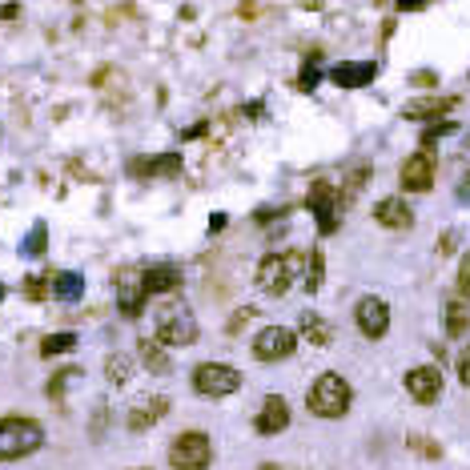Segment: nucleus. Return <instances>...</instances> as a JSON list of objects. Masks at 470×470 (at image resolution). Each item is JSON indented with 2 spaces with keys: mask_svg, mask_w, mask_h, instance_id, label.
<instances>
[{
  "mask_svg": "<svg viewBox=\"0 0 470 470\" xmlns=\"http://www.w3.org/2000/svg\"><path fill=\"white\" fill-rule=\"evenodd\" d=\"M45 446V426L37 418H0V462L29 458Z\"/></svg>",
  "mask_w": 470,
  "mask_h": 470,
  "instance_id": "f257e3e1",
  "label": "nucleus"
},
{
  "mask_svg": "<svg viewBox=\"0 0 470 470\" xmlns=\"http://www.w3.org/2000/svg\"><path fill=\"white\" fill-rule=\"evenodd\" d=\"M153 326H157V342H161V346H194L197 342V317L186 301H165V306H157Z\"/></svg>",
  "mask_w": 470,
  "mask_h": 470,
  "instance_id": "f03ea898",
  "label": "nucleus"
},
{
  "mask_svg": "<svg viewBox=\"0 0 470 470\" xmlns=\"http://www.w3.org/2000/svg\"><path fill=\"white\" fill-rule=\"evenodd\" d=\"M350 402H354V394H350V382L342 374H322L306 394L309 414H317V418H342L350 410Z\"/></svg>",
  "mask_w": 470,
  "mask_h": 470,
  "instance_id": "7ed1b4c3",
  "label": "nucleus"
},
{
  "mask_svg": "<svg viewBox=\"0 0 470 470\" xmlns=\"http://www.w3.org/2000/svg\"><path fill=\"white\" fill-rule=\"evenodd\" d=\"M301 266H306V258H301L298 250L269 253V258L258 266V285H261V293H269V298H282V293H290V285L298 282Z\"/></svg>",
  "mask_w": 470,
  "mask_h": 470,
  "instance_id": "20e7f679",
  "label": "nucleus"
},
{
  "mask_svg": "<svg viewBox=\"0 0 470 470\" xmlns=\"http://www.w3.org/2000/svg\"><path fill=\"white\" fill-rule=\"evenodd\" d=\"M213 462V442L202 430H186L169 442V466L173 470H210Z\"/></svg>",
  "mask_w": 470,
  "mask_h": 470,
  "instance_id": "39448f33",
  "label": "nucleus"
},
{
  "mask_svg": "<svg viewBox=\"0 0 470 470\" xmlns=\"http://www.w3.org/2000/svg\"><path fill=\"white\" fill-rule=\"evenodd\" d=\"M194 390L202 398H229L242 390V370H234L226 362H202L194 370Z\"/></svg>",
  "mask_w": 470,
  "mask_h": 470,
  "instance_id": "423d86ee",
  "label": "nucleus"
},
{
  "mask_svg": "<svg viewBox=\"0 0 470 470\" xmlns=\"http://www.w3.org/2000/svg\"><path fill=\"white\" fill-rule=\"evenodd\" d=\"M306 202H309V210H314V218H317V229H322L326 237L330 234H338V221H342V189H334L330 181H314L309 186V194H306Z\"/></svg>",
  "mask_w": 470,
  "mask_h": 470,
  "instance_id": "0eeeda50",
  "label": "nucleus"
},
{
  "mask_svg": "<svg viewBox=\"0 0 470 470\" xmlns=\"http://www.w3.org/2000/svg\"><path fill=\"white\" fill-rule=\"evenodd\" d=\"M298 350V334L285 330V326H266V330L253 338V358L258 362H285Z\"/></svg>",
  "mask_w": 470,
  "mask_h": 470,
  "instance_id": "6e6552de",
  "label": "nucleus"
},
{
  "mask_svg": "<svg viewBox=\"0 0 470 470\" xmlns=\"http://www.w3.org/2000/svg\"><path fill=\"white\" fill-rule=\"evenodd\" d=\"M406 394L418 406H434L442 398V370L438 366H414V370H406Z\"/></svg>",
  "mask_w": 470,
  "mask_h": 470,
  "instance_id": "1a4fd4ad",
  "label": "nucleus"
},
{
  "mask_svg": "<svg viewBox=\"0 0 470 470\" xmlns=\"http://www.w3.org/2000/svg\"><path fill=\"white\" fill-rule=\"evenodd\" d=\"M113 285H117V306H121V314H125V317H137L141 306H145V285H141V269H137V266L117 269Z\"/></svg>",
  "mask_w": 470,
  "mask_h": 470,
  "instance_id": "9d476101",
  "label": "nucleus"
},
{
  "mask_svg": "<svg viewBox=\"0 0 470 470\" xmlns=\"http://www.w3.org/2000/svg\"><path fill=\"white\" fill-rule=\"evenodd\" d=\"M354 322L366 338H382V334L390 330V306L382 298H374V293H366V298L354 306Z\"/></svg>",
  "mask_w": 470,
  "mask_h": 470,
  "instance_id": "9b49d317",
  "label": "nucleus"
},
{
  "mask_svg": "<svg viewBox=\"0 0 470 470\" xmlns=\"http://www.w3.org/2000/svg\"><path fill=\"white\" fill-rule=\"evenodd\" d=\"M398 181H402V189H410V194H430V189H434V157H430L426 149L406 157Z\"/></svg>",
  "mask_w": 470,
  "mask_h": 470,
  "instance_id": "f8f14e48",
  "label": "nucleus"
},
{
  "mask_svg": "<svg viewBox=\"0 0 470 470\" xmlns=\"http://www.w3.org/2000/svg\"><path fill=\"white\" fill-rule=\"evenodd\" d=\"M253 426H258V434H266V438L282 434V430L290 426V402H285L282 394H269L266 402H261V410H258V418H253Z\"/></svg>",
  "mask_w": 470,
  "mask_h": 470,
  "instance_id": "ddd939ff",
  "label": "nucleus"
},
{
  "mask_svg": "<svg viewBox=\"0 0 470 470\" xmlns=\"http://www.w3.org/2000/svg\"><path fill=\"white\" fill-rule=\"evenodd\" d=\"M141 285H145V298L173 293L181 285V266H173V261H157V266L141 269Z\"/></svg>",
  "mask_w": 470,
  "mask_h": 470,
  "instance_id": "4468645a",
  "label": "nucleus"
},
{
  "mask_svg": "<svg viewBox=\"0 0 470 470\" xmlns=\"http://www.w3.org/2000/svg\"><path fill=\"white\" fill-rule=\"evenodd\" d=\"M374 221L382 229H410L414 226V210L406 205V197H382L374 205Z\"/></svg>",
  "mask_w": 470,
  "mask_h": 470,
  "instance_id": "2eb2a0df",
  "label": "nucleus"
},
{
  "mask_svg": "<svg viewBox=\"0 0 470 470\" xmlns=\"http://www.w3.org/2000/svg\"><path fill=\"white\" fill-rule=\"evenodd\" d=\"M165 414H169V398H165V394L141 398V402L129 410V430H133V434H141V430L157 426V422H161Z\"/></svg>",
  "mask_w": 470,
  "mask_h": 470,
  "instance_id": "dca6fc26",
  "label": "nucleus"
},
{
  "mask_svg": "<svg viewBox=\"0 0 470 470\" xmlns=\"http://www.w3.org/2000/svg\"><path fill=\"white\" fill-rule=\"evenodd\" d=\"M129 173L133 177H173V173H181V157L177 153L137 157V161H129Z\"/></svg>",
  "mask_w": 470,
  "mask_h": 470,
  "instance_id": "f3484780",
  "label": "nucleus"
},
{
  "mask_svg": "<svg viewBox=\"0 0 470 470\" xmlns=\"http://www.w3.org/2000/svg\"><path fill=\"white\" fill-rule=\"evenodd\" d=\"M374 77H378V65H374V61H358V65H338L330 73V81L338 85V89H362Z\"/></svg>",
  "mask_w": 470,
  "mask_h": 470,
  "instance_id": "a211bd4d",
  "label": "nucleus"
},
{
  "mask_svg": "<svg viewBox=\"0 0 470 470\" xmlns=\"http://www.w3.org/2000/svg\"><path fill=\"white\" fill-rule=\"evenodd\" d=\"M454 109V97H418V101H410V105L402 109V117H410V121H438L442 113H450Z\"/></svg>",
  "mask_w": 470,
  "mask_h": 470,
  "instance_id": "6ab92c4d",
  "label": "nucleus"
},
{
  "mask_svg": "<svg viewBox=\"0 0 470 470\" xmlns=\"http://www.w3.org/2000/svg\"><path fill=\"white\" fill-rule=\"evenodd\" d=\"M137 350H141V366H145V370H153V374H169L173 370L169 354H165V346L157 338H141Z\"/></svg>",
  "mask_w": 470,
  "mask_h": 470,
  "instance_id": "aec40b11",
  "label": "nucleus"
},
{
  "mask_svg": "<svg viewBox=\"0 0 470 470\" xmlns=\"http://www.w3.org/2000/svg\"><path fill=\"white\" fill-rule=\"evenodd\" d=\"M53 298H61V301H81L85 298V277L73 274V269H61V274H53Z\"/></svg>",
  "mask_w": 470,
  "mask_h": 470,
  "instance_id": "412c9836",
  "label": "nucleus"
},
{
  "mask_svg": "<svg viewBox=\"0 0 470 470\" xmlns=\"http://www.w3.org/2000/svg\"><path fill=\"white\" fill-rule=\"evenodd\" d=\"M446 334H450V338H466L470 334V306L462 298L446 301Z\"/></svg>",
  "mask_w": 470,
  "mask_h": 470,
  "instance_id": "4be33fe9",
  "label": "nucleus"
},
{
  "mask_svg": "<svg viewBox=\"0 0 470 470\" xmlns=\"http://www.w3.org/2000/svg\"><path fill=\"white\" fill-rule=\"evenodd\" d=\"M301 282H306L309 293L322 290V282H326V253H322V250H309V253H306V266H301Z\"/></svg>",
  "mask_w": 470,
  "mask_h": 470,
  "instance_id": "5701e85b",
  "label": "nucleus"
},
{
  "mask_svg": "<svg viewBox=\"0 0 470 470\" xmlns=\"http://www.w3.org/2000/svg\"><path fill=\"white\" fill-rule=\"evenodd\" d=\"M301 338L309 342V346H330V322H326L322 314H301Z\"/></svg>",
  "mask_w": 470,
  "mask_h": 470,
  "instance_id": "b1692460",
  "label": "nucleus"
},
{
  "mask_svg": "<svg viewBox=\"0 0 470 470\" xmlns=\"http://www.w3.org/2000/svg\"><path fill=\"white\" fill-rule=\"evenodd\" d=\"M45 245H49V226H45V221H37V226L21 237V258H41Z\"/></svg>",
  "mask_w": 470,
  "mask_h": 470,
  "instance_id": "393cba45",
  "label": "nucleus"
},
{
  "mask_svg": "<svg viewBox=\"0 0 470 470\" xmlns=\"http://www.w3.org/2000/svg\"><path fill=\"white\" fill-rule=\"evenodd\" d=\"M129 374H133V362L125 354H109L105 358V378L113 382V386H125V382H129Z\"/></svg>",
  "mask_w": 470,
  "mask_h": 470,
  "instance_id": "a878e982",
  "label": "nucleus"
},
{
  "mask_svg": "<svg viewBox=\"0 0 470 470\" xmlns=\"http://www.w3.org/2000/svg\"><path fill=\"white\" fill-rule=\"evenodd\" d=\"M69 350H77V334H49V338H41V354L45 358L69 354Z\"/></svg>",
  "mask_w": 470,
  "mask_h": 470,
  "instance_id": "bb28decb",
  "label": "nucleus"
},
{
  "mask_svg": "<svg viewBox=\"0 0 470 470\" xmlns=\"http://www.w3.org/2000/svg\"><path fill=\"white\" fill-rule=\"evenodd\" d=\"M53 293V274L49 277H41V274H33V277H25V298H33V301H45Z\"/></svg>",
  "mask_w": 470,
  "mask_h": 470,
  "instance_id": "cd10ccee",
  "label": "nucleus"
},
{
  "mask_svg": "<svg viewBox=\"0 0 470 470\" xmlns=\"http://www.w3.org/2000/svg\"><path fill=\"white\" fill-rule=\"evenodd\" d=\"M77 378H81V370H77V366L53 374V378H49V398H57V402H61V398H65V386H69V382H77Z\"/></svg>",
  "mask_w": 470,
  "mask_h": 470,
  "instance_id": "c85d7f7f",
  "label": "nucleus"
},
{
  "mask_svg": "<svg viewBox=\"0 0 470 470\" xmlns=\"http://www.w3.org/2000/svg\"><path fill=\"white\" fill-rule=\"evenodd\" d=\"M317 81H322V73H317V65H314V61H306V65H301V77H298V85H301V89H306V93H314V89H317Z\"/></svg>",
  "mask_w": 470,
  "mask_h": 470,
  "instance_id": "c756f323",
  "label": "nucleus"
},
{
  "mask_svg": "<svg viewBox=\"0 0 470 470\" xmlns=\"http://www.w3.org/2000/svg\"><path fill=\"white\" fill-rule=\"evenodd\" d=\"M410 446H414L418 454H426V458H438V454H442V446H434L430 438H410Z\"/></svg>",
  "mask_w": 470,
  "mask_h": 470,
  "instance_id": "7c9ffc66",
  "label": "nucleus"
},
{
  "mask_svg": "<svg viewBox=\"0 0 470 470\" xmlns=\"http://www.w3.org/2000/svg\"><path fill=\"white\" fill-rule=\"evenodd\" d=\"M458 382H462V386L470 390V346H466V350H462V354H458Z\"/></svg>",
  "mask_w": 470,
  "mask_h": 470,
  "instance_id": "2f4dec72",
  "label": "nucleus"
},
{
  "mask_svg": "<svg viewBox=\"0 0 470 470\" xmlns=\"http://www.w3.org/2000/svg\"><path fill=\"white\" fill-rule=\"evenodd\" d=\"M458 290L470 298V250H466V258H462V266H458Z\"/></svg>",
  "mask_w": 470,
  "mask_h": 470,
  "instance_id": "473e14b6",
  "label": "nucleus"
},
{
  "mask_svg": "<svg viewBox=\"0 0 470 470\" xmlns=\"http://www.w3.org/2000/svg\"><path fill=\"white\" fill-rule=\"evenodd\" d=\"M454 129H458V125H454V121H434V125H430V129H426V141H434V137H446V133H454Z\"/></svg>",
  "mask_w": 470,
  "mask_h": 470,
  "instance_id": "72a5a7b5",
  "label": "nucleus"
},
{
  "mask_svg": "<svg viewBox=\"0 0 470 470\" xmlns=\"http://www.w3.org/2000/svg\"><path fill=\"white\" fill-rule=\"evenodd\" d=\"M250 317H258V314H253V309H237V314H234V322H229V334H237L245 322H250Z\"/></svg>",
  "mask_w": 470,
  "mask_h": 470,
  "instance_id": "f704fd0d",
  "label": "nucleus"
},
{
  "mask_svg": "<svg viewBox=\"0 0 470 470\" xmlns=\"http://www.w3.org/2000/svg\"><path fill=\"white\" fill-rule=\"evenodd\" d=\"M430 0H398V9L402 12H418V9H426Z\"/></svg>",
  "mask_w": 470,
  "mask_h": 470,
  "instance_id": "c9c22d12",
  "label": "nucleus"
},
{
  "mask_svg": "<svg viewBox=\"0 0 470 470\" xmlns=\"http://www.w3.org/2000/svg\"><path fill=\"white\" fill-rule=\"evenodd\" d=\"M226 213H213V218H210V234H221V229H226Z\"/></svg>",
  "mask_w": 470,
  "mask_h": 470,
  "instance_id": "e433bc0d",
  "label": "nucleus"
},
{
  "mask_svg": "<svg viewBox=\"0 0 470 470\" xmlns=\"http://www.w3.org/2000/svg\"><path fill=\"white\" fill-rule=\"evenodd\" d=\"M17 12H21L17 4H4V9H0V21H12V17H17Z\"/></svg>",
  "mask_w": 470,
  "mask_h": 470,
  "instance_id": "4c0bfd02",
  "label": "nucleus"
},
{
  "mask_svg": "<svg viewBox=\"0 0 470 470\" xmlns=\"http://www.w3.org/2000/svg\"><path fill=\"white\" fill-rule=\"evenodd\" d=\"M414 85H434V73H414Z\"/></svg>",
  "mask_w": 470,
  "mask_h": 470,
  "instance_id": "58836bf2",
  "label": "nucleus"
},
{
  "mask_svg": "<svg viewBox=\"0 0 470 470\" xmlns=\"http://www.w3.org/2000/svg\"><path fill=\"white\" fill-rule=\"evenodd\" d=\"M258 470H277V466H274V462H266V466H258Z\"/></svg>",
  "mask_w": 470,
  "mask_h": 470,
  "instance_id": "ea45409f",
  "label": "nucleus"
},
{
  "mask_svg": "<svg viewBox=\"0 0 470 470\" xmlns=\"http://www.w3.org/2000/svg\"><path fill=\"white\" fill-rule=\"evenodd\" d=\"M0 301H4V285H0Z\"/></svg>",
  "mask_w": 470,
  "mask_h": 470,
  "instance_id": "a19ab883",
  "label": "nucleus"
}]
</instances>
